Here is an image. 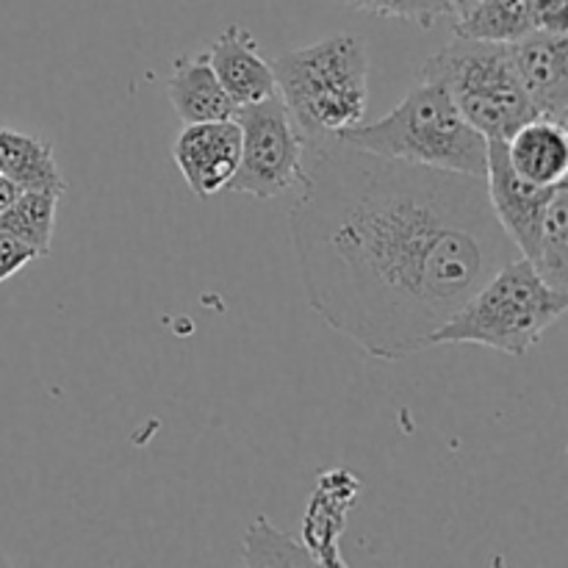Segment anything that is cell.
Masks as SVG:
<instances>
[{"label":"cell","instance_id":"cell-1","mask_svg":"<svg viewBox=\"0 0 568 568\" xmlns=\"http://www.w3.org/2000/svg\"><path fill=\"white\" fill-rule=\"evenodd\" d=\"M305 297L369 355L403 361L519 250L486 178L381 159L311 136L288 214Z\"/></svg>","mask_w":568,"mask_h":568},{"label":"cell","instance_id":"cell-2","mask_svg":"<svg viewBox=\"0 0 568 568\" xmlns=\"http://www.w3.org/2000/svg\"><path fill=\"white\" fill-rule=\"evenodd\" d=\"M333 136L381 159L486 178L488 139L466 122L447 89L427 78L386 116L375 122L361 120Z\"/></svg>","mask_w":568,"mask_h":568},{"label":"cell","instance_id":"cell-3","mask_svg":"<svg viewBox=\"0 0 568 568\" xmlns=\"http://www.w3.org/2000/svg\"><path fill=\"white\" fill-rule=\"evenodd\" d=\"M275 87L292 120L311 136H333L364 120L369 103V53L364 39L333 33L272 61Z\"/></svg>","mask_w":568,"mask_h":568},{"label":"cell","instance_id":"cell-4","mask_svg":"<svg viewBox=\"0 0 568 568\" xmlns=\"http://www.w3.org/2000/svg\"><path fill=\"white\" fill-rule=\"evenodd\" d=\"M568 311V292L549 286L527 258L494 272L430 338L433 344H480L525 355Z\"/></svg>","mask_w":568,"mask_h":568},{"label":"cell","instance_id":"cell-5","mask_svg":"<svg viewBox=\"0 0 568 568\" xmlns=\"http://www.w3.org/2000/svg\"><path fill=\"white\" fill-rule=\"evenodd\" d=\"M419 78L442 83L466 122L486 139L508 142L538 116L516 75L508 44L455 37L419 67Z\"/></svg>","mask_w":568,"mask_h":568},{"label":"cell","instance_id":"cell-6","mask_svg":"<svg viewBox=\"0 0 568 568\" xmlns=\"http://www.w3.org/2000/svg\"><path fill=\"white\" fill-rule=\"evenodd\" d=\"M233 120L242 131V155L225 189L272 200L286 194L303 181L305 136L283 105L281 94H270L261 103L239 105Z\"/></svg>","mask_w":568,"mask_h":568},{"label":"cell","instance_id":"cell-7","mask_svg":"<svg viewBox=\"0 0 568 568\" xmlns=\"http://www.w3.org/2000/svg\"><path fill=\"white\" fill-rule=\"evenodd\" d=\"M555 186H536V183L525 181L519 172L514 170L508 159V144L499 139H488V161H486V192L488 203H491L494 216L508 233L510 242L516 244L521 258L530 261L536 255L538 231H541L544 214L547 205L552 203Z\"/></svg>","mask_w":568,"mask_h":568},{"label":"cell","instance_id":"cell-8","mask_svg":"<svg viewBox=\"0 0 568 568\" xmlns=\"http://www.w3.org/2000/svg\"><path fill=\"white\" fill-rule=\"evenodd\" d=\"M242 155V131L236 120L189 122L175 139L172 161L197 197L222 192Z\"/></svg>","mask_w":568,"mask_h":568},{"label":"cell","instance_id":"cell-9","mask_svg":"<svg viewBox=\"0 0 568 568\" xmlns=\"http://www.w3.org/2000/svg\"><path fill=\"white\" fill-rule=\"evenodd\" d=\"M516 75L538 116L568 122V33L530 31L519 42L508 44Z\"/></svg>","mask_w":568,"mask_h":568},{"label":"cell","instance_id":"cell-10","mask_svg":"<svg viewBox=\"0 0 568 568\" xmlns=\"http://www.w3.org/2000/svg\"><path fill=\"white\" fill-rule=\"evenodd\" d=\"M358 491L361 480L349 469H333L320 475L303 519V544L314 555L316 566H344L338 538L347 527V514L355 505Z\"/></svg>","mask_w":568,"mask_h":568},{"label":"cell","instance_id":"cell-11","mask_svg":"<svg viewBox=\"0 0 568 568\" xmlns=\"http://www.w3.org/2000/svg\"><path fill=\"white\" fill-rule=\"evenodd\" d=\"M209 64L233 105H253L277 92L275 72L244 26H227L209 50Z\"/></svg>","mask_w":568,"mask_h":568},{"label":"cell","instance_id":"cell-12","mask_svg":"<svg viewBox=\"0 0 568 568\" xmlns=\"http://www.w3.org/2000/svg\"><path fill=\"white\" fill-rule=\"evenodd\" d=\"M166 94H170L172 109L186 125L189 122L233 120L236 114V105L211 70L209 53L178 59L170 81H166Z\"/></svg>","mask_w":568,"mask_h":568},{"label":"cell","instance_id":"cell-13","mask_svg":"<svg viewBox=\"0 0 568 568\" xmlns=\"http://www.w3.org/2000/svg\"><path fill=\"white\" fill-rule=\"evenodd\" d=\"M508 159L525 181L536 186H555L566 181L568 172V133L566 125L536 116L508 139Z\"/></svg>","mask_w":568,"mask_h":568},{"label":"cell","instance_id":"cell-14","mask_svg":"<svg viewBox=\"0 0 568 568\" xmlns=\"http://www.w3.org/2000/svg\"><path fill=\"white\" fill-rule=\"evenodd\" d=\"M20 192H59L67 183L53 159L50 142L3 128V172Z\"/></svg>","mask_w":568,"mask_h":568},{"label":"cell","instance_id":"cell-15","mask_svg":"<svg viewBox=\"0 0 568 568\" xmlns=\"http://www.w3.org/2000/svg\"><path fill=\"white\" fill-rule=\"evenodd\" d=\"M536 31L527 0H477L466 14L455 20V37L477 42L514 44Z\"/></svg>","mask_w":568,"mask_h":568},{"label":"cell","instance_id":"cell-16","mask_svg":"<svg viewBox=\"0 0 568 568\" xmlns=\"http://www.w3.org/2000/svg\"><path fill=\"white\" fill-rule=\"evenodd\" d=\"M59 200V192H20L0 216V231L20 239L22 244L37 250V255H48L53 244Z\"/></svg>","mask_w":568,"mask_h":568},{"label":"cell","instance_id":"cell-17","mask_svg":"<svg viewBox=\"0 0 568 568\" xmlns=\"http://www.w3.org/2000/svg\"><path fill=\"white\" fill-rule=\"evenodd\" d=\"M538 275L558 292H568V186L566 181L547 205L541 231H538L536 255L530 258Z\"/></svg>","mask_w":568,"mask_h":568},{"label":"cell","instance_id":"cell-18","mask_svg":"<svg viewBox=\"0 0 568 568\" xmlns=\"http://www.w3.org/2000/svg\"><path fill=\"white\" fill-rule=\"evenodd\" d=\"M244 566H303L314 568V555L305 549L303 541L292 538L288 532L277 530L266 516L250 525L244 536Z\"/></svg>","mask_w":568,"mask_h":568},{"label":"cell","instance_id":"cell-19","mask_svg":"<svg viewBox=\"0 0 568 568\" xmlns=\"http://www.w3.org/2000/svg\"><path fill=\"white\" fill-rule=\"evenodd\" d=\"M344 3L358 11H366V14L405 20L419 28H433L444 17H455L449 0H344Z\"/></svg>","mask_w":568,"mask_h":568},{"label":"cell","instance_id":"cell-20","mask_svg":"<svg viewBox=\"0 0 568 568\" xmlns=\"http://www.w3.org/2000/svg\"><path fill=\"white\" fill-rule=\"evenodd\" d=\"M536 31L568 33V0H527Z\"/></svg>","mask_w":568,"mask_h":568},{"label":"cell","instance_id":"cell-21","mask_svg":"<svg viewBox=\"0 0 568 568\" xmlns=\"http://www.w3.org/2000/svg\"><path fill=\"white\" fill-rule=\"evenodd\" d=\"M33 258H39L37 250L22 244L20 239L0 231V283L9 281L11 275H17V272H20L26 264H31Z\"/></svg>","mask_w":568,"mask_h":568},{"label":"cell","instance_id":"cell-22","mask_svg":"<svg viewBox=\"0 0 568 568\" xmlns=\"http://www.w3.org/2000/svg\"><path fill=\"white\" fill-rule=\"evenodd\" d=\"M17 194H20V189H17L14 183L9 181V178L0 175V216H3L6 209H9V205L14 203Z\"/></svg>","mask_w":568,"mask_h":568},{"label":"cell","instance_id":"cell-23","mask_svg":"<svg viewBox=\"0 0 568 568\" xmlns=\"http://www.w3.org/2000/svg\"><path fill=\"white\" fill-rule=\"evenodd\" d=\"M449 3H453V9H455V17H460V14H466V11H469L471 6L477 3V0H449Z\"/></svg>","mask_w":568,"mask_h":568},{"label":"cell","instance_id":"cell-24","mask_svg":"<svg viewBox=\"0 0 568 568\" xmlns=\"http://www.w3.org/2000/svg\"><path fill=\"white\" fill-rule=\"evenodd\" d=\"M0 172H3V128H0Z\"/></svg>","mask_w":568,"mask_h":568}]
</instances>
